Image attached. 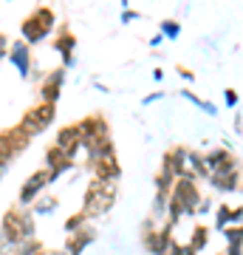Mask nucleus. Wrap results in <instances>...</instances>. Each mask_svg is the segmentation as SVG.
Here are the masks:
<instances>
[{"label":"nucleus","mask_w":243,"mask_h":255,"mask_svg":"<svg viewBox=\"0 0 243 255\" xmlns=\"http://www.w3.org/2000/svg\"><path fill=\"white\" fill-rule=\"evenodd\" d=\"M34 210L31 207H11L3 213V250L9 253V250H14L17 253L20 247L26 244V241H31L34 236ZM11 255V253H9Z\"/></svg>","instance_id":"obj_1"},{"label":"nucleus","mask_w":243,"mask_h":255,"mask_svg":"<svg viewBox=\"0 0 243 255\" xmlns=\"http://www.w3.org/2000/svg\"><path fill=\"white\" fill-rule=\"evenodd\" d=\"M201 201H204V196H201V190H198V179L192 173L178 179L175 187H172V196H170L167 221H170L172 227H178V221L184 219V216H198Z\"/></svg>","instance_id":"obj_2"},{"label":"nucleus","mask_w":243,"mask_h":255,"mask_svg":"<svg viewBox=\"0 0 243 255\" xmlns=\"http://www.w3.org/2000/svg\"><path fill=\"white\" fill-rule=\"evenodd\" d=\"M113 204H116V184L90 179L88 190H85V199H82V213L88 219H99V216H108Z\"/></svg>","instance_id":"obj_3"},{"label":"nucleus","mask_w":243,"mask_h":255,"mask_svg":"<svg viewBox=\"0 0 243 255\" xmlns=\"http://www.w3.org/2000/svg\"><path fill=\"white\" fill-rule=\"evenodd\" d=\"M54 26H57L54 11L48 9V6H37V9L20 23V40H26L28 46H37V43H43L45 37L54 31Z\"/></svg>","instance_id":"obj_4"},{"label":"nucleus","mask_w":243,"mask_h":255,"mask_svg":"<svg viewBox=\"0 0 243 255\" xmlns=\"http://www.w3.org/2000/svg\"><path fill=\"white\" fill-rule=\"evenodd\" d=\"M31 139L34 136H31L23 125H14V128H6V130H3V136H0V173L3 176L9 173L11 159L17 153H23Z\"/></svg>","instance_id":"obj_5"},{"label":"nucleus","mask_w":243,"mask_h":255,"mask_svg":"<svg viewBox=\"0 0 243 255\" xmlns=\"http://www.w3.org/2000/svg\"><path fill=\"white\" fill-rule=\"evenodd\" d=\"M48 184H54V182H51V173H48L45 167L34 170V173H31V176L26 179V182H23V187H20V193H17V204H20V207H34V201L45 196Z\"/></svg>","instance_id":"obj_6"},{"label":"nucleus","mask_w":243,"mask_h":255,"mask_svg":"<svg viewBox=\"0 0 243 255\" xmlns=\"http://www.w3.org/2000/svg\"><path fill=\"white\" fill-rule=\"evenodd\" d=\"M54 114H57V105H45V102H37L34 108H28L20 119V125L26 128L31 136H40L45 128L54 122Z\"/></svg>","instance_id":"obj_7"},{"label":"nucleus","mask_w":243,"mask_h":255,"mask_svg":"<svg viewBox=\"0 0 243 255\" xmlns=\"http://www.w3.org/2000/svg\"><path fill=\"white\" fill-rule=\"evenodd\" d=\"M209 184H212V190H218V193L241 190V159L232 162L229 167H224V170H215V173L209 176Z\"/></svg>","instance_id":"obj_8"},{"label":"nucleus","mask_w":243,"mask_h":255,"mask_svg":"<svg viewBox=\"0 0 243 255\" xmlns=\"http://www.w3.org/2000/svg\"><path fill=\"white\" fill-rule=\"evenodd\" d=\"M60 150H65V153L71 156L74 162H77V156H80V150H85V136H82L80 125H65L57 130V142H54Z\"/></svg>","instance_id":"obj_9"},{"label":"nucleus","mask_w":243,"mask_h":255,"mask_svg":"<svg viewBox=\"0 0 243 255\" xmlns=\"http://www.w3.org/2000/svg\"><path fill=\"white\" fill-rule=\"evenodd\" d=\"M6 60L11 63V68L23 77V80H31V46H28L26 40H14L9 48V54Z\"/></svg>","instance_id":"obj_10"},{"label":"nucleus","mask_w":243,"mask_h":255,"mask_svg":"<svg viewBox=\"0 0 243 255\" xmlns=\"http://www.w3.org/2000/svg\"><path fill=\"white\" fill-rule=\"evenodd\" d=\"M74 159L65 150H60L57 145H51L48 150H45V170L51 173V182H60L68 170H74Z\"/></svg>","instance_id":"obj_11"},{"label":"nucleus","mask_w":243,"mask_h":255,"mask_svg":"<svg viewBox=\"0 0 243 255\" xmlns=\"http://www.w3.org/2000/svg\"><path fill=\"white\" fill-rule=\"evenodd\" d=\"M162 170H170L175 179H184V176H189V150L187 147H170L167 153H164L162 159Z\"/></svg>","instance_id":"obj_12"},{"label":"nucleus","mask_w":243,"mask_h":255,"mask_svg":"<svg viewBox=\"0 0 243 255\" xmlns=\"http://www.w3.org/2000/svg\"><path fill=\"white\" fill-rule=\"evenodd\" d=\"M63 82H65V68H54L48 71L40 82V102L45 105H57L60 102V91H63Z\"/></svg>","instance_id":"obj_13"},{"label":"nucleus","mask_w":243,"mask_h":255,"mask_svg":"<svg viewBox=\"0 0 243 255\" xmlns=\"http://www.w3.org/2000/svg\"><path fill=\"white\" fill-rule=\"evenodd\" d=\"M74 48H77V37H74L71 28H57V37H54V51L63 57V68H74L77 65V54H74Z\"/></svg>","instance_id":"obj_14"},{"label":"nucleus","mask_w":243,"mask_h":255,"mask_svg":"<svg viewBox=\"0 0 243 255\" xmlns=\"http://www.w3.org/2000/svg\"><path fill=\"white\" fill-rule=\"evenodd\" d=\"M82 130V136H85V142H93V139H105L110 136V128H108V119L102 117V114H90V117H85L82 122H77Z\"/></svg>","instance_id":"obj_15"},{"label":"nucleus","mask_w":243,"mask_h":255,"mask_svg":"<svg viewBox=\"0 0 243 255\" xmlns=\"http://www.w3.org/2000/svg\"><path fill=\"white\" fill-rule=\"evenodd\" d=\"M85 156H88V164L93 162H105V159H116V147H113V139H93V142H85Z\"/></svg>","instance_id":"obj_16"},{"label":"nucleus","mask_w":243,"mask_h":255,"mask_svg":"<svg viewBox=\"0 0 243 255\" xmlns=\"http://www.w3.org/2000/svg\"><path fill=\"white\" fill-rule=\"evenodd\" d=\"M93 241H96V230L90 227H85V230H80V233H74V236H68V241H65V253L68 255H82L85 253V250H88L90 244H93Z\"/></svg>","instance_id":"obj_17"},{"label":"nucleus","mask_w":243,"mask_h":255,"mask_svg":"<svg viewBox=\"0 0 243 255\" xmlns=\"http://www.w3.org/2000/svg\"><path fill=\"white\" fill-rule=\"evenodd\" d=\"M90 170H93V179L96 182H113L116 184L122 179V164L116 159H105V162H93L90 164Z\"/></svg>","instance_id":"obj_18"},{"label":"nucleus","mask_w":243,"mask_h":255,"mask_svg":"<svg viewBox=\"0 0 243 255\" xmlns=\"http://www.w3.org/2000/svg\"><path fill=\"white\" fill-rule=\"evenodd\" d=\"M204 159H207L209 173H215V170H224V167H229L232 162H238V156H235L229 147H212V150H207V153H204Z\"/></svg>","instance_id":"obj_19"},{"label":"nucleus","mask_w":243,"mask_h":255,"mask_svg":"<svg viewBox=\"0 0 243 255\" xmlns=\"http://www.w3.org/2000/svg\"><path fill=\"white\" fill-rule=\"evenodd\" d=\"M178 97H181V100H187V102H192V105H195V108H201L207 117H218V105L212 100H201L198 94H192L189 88H181Z\"/></svg>","instance_id":"obj_20"},{"label":"nucleus","mask_w":243,"mask_h":255,"mask_svg":"<svg viewBox=\"0 0 243 255\" xmlns=\"http://www.w3.org/2000/svg\"><path fill=\"white\" fill-rule=\"evenodd\" d=\"M189 173L195 176V179H209V167H207V159H204V153H198V150H189Z\"/></svg>","instance_id":"obj_21"},{"label":"nucleus","mask_w":243,"mask_h":255,"mask_svg":"<svg viewBox=\"0 0 243 255\" xmlns=\"http://www.w3.org/2000/svg\"><path fill=\"white\" fill-rule=\"evenodd\" d=\"M187 244L192 247L195 253H201V250L209 244V227H207V224H195V227H192V236H189Z\"/></svg>","instance_id":"obj_22"},{"label":"nucleus","mask_w":243,"mask_h":255,"mask_svg":"<svg viewBox=\"0 0 243 255\" xmlns=\"http://www.w3.org/2000/svg\"><path fill=\"white\" fill-rule=\"evenodd\" d=\"M60 207V199L57 196H51V193H45L43 199H37L34 201V216H48V213H54V210Z\"/></svg>","instance_id":"obj_23"},{"label":"nucleus","mask_w":243,"mask_h":255,"mask_svg":"<svg viewBox=\"0 0 243 255\" xmlns=\"http://www.w3.org/2000/svg\"><path fill=\"white\" fill-rule=\"evenodd\" d=\"M159 31H162L164 34V40H178L181 37V23L178 20H162V23H159Z\"/></svg>","instance_id":"obj_24"},{"label":"nucleus","mask_w":243,"mask_h":255,"mask_svg":"<svg viewBox=\"0 0 243 255\" xmlns=\"http://www.w3.org/2000/svg\"><path fill=\"white\" fill-rule=\"evenodd\" d=\"M88 227V216H85V213H74L71 219L65 221V233H68V236H74V233H80V230H85Z\"/></svg>","instance_id":"obj_25"},{"label":"nucleus","mask_w":243,"mask_h":255,"mask_svg":"<svg viewBox=\"0 0 243 255\" xmlns=\"http://www.w3.org/2000/svg\"><path fill=\"white\" fill-rule=\"evenodd\" d=\"M45 250H43V244L37 241V238H31V241H26V244L20 247L17 253H11V255H43Z\"/></svg>","instance_id":"obj_26"},{"label":"nucleus","mask_w":243,"mask_h":255,"mask_svg":"<svg viewBox=\"0 0 243 255\" xmlns=\"http://www.w3.org/2000/svg\"><path fill=\"white\" fill-rule=\"evenodd\" d=\"M224 238H226V244H243V224L241 227H229L224 233Z\"/></svg>","instance_id":"obj_27"},{"label":"nucleus","mask_w":243,"mask_h":255,"mask_svg":"<svg viewBox=\"0 0 243 255\" xmlns=\"http://www.w3.org/2000/svg\"><path fill=\"white\" fill-rule=\"evenodd\" d=\"M144 14L142 11H136V9H122V26H130V23H139Z\"/></svg>","instance_id":"obj_28"},{"label":"nucleus","mask_w":243,"mask_h":255,"mask_svg":"<svg viewBox=\"0 0 243 255\" xmlns=\"http://www.w3.org/2000/svg\"><path fill=\"white\" fill-rule=\"evenodd\" d=\"M238 102H241V94L235 91V88H226V91H224V105L235 111V108H238Z\"/></svg>","instance_id":"obj_29"},{"label":"nucleus","mask_w":243,"mask_h":255,"mask_svg":"<svg viewBox=\"0 0 243 255\" xmlns=\"http://www.w3.org/2000/svg\"><path fill=\"white\" fill-rule=\"evenodd\" d=\"M170 255H198V253H195V250H192L189 244H178V241H172Z\"/></svg>","instance_id":"obj_30"},{"label":"nucleus","mask_w":243,"mask_h":255,"mask_svg":"<svg viewBox=\"0 0 243 255\" xmlns=\"http://www.w3.org/2000/svg\"><path fill=\"white\" fill-rule=\"evenodd\" d=\"M243 224V204H232V227Z\"/></svg>","instance_id":"obj_31"},{"label":"nucleus","mask_w":243,"mask_h":255,"mask_svg":"<svg viewBox=\"0 0 243 255\" xmlns=\"http://www.w3.org/2000/svg\"><path fill=\"white\" fill-rule=\"evenodd\" d=\"M175 71H178V77L184 82H195V71H189L187 65H175Z\"/></svg>","instance_id":"obj_32"},{"label":"nucleus","mask_w":243,"mask_h":255,"mask_svg":"<svg viewBox=\"0 0 243 255\" xmlns=\"http://www.w3.org/2000/svg\"><path fill=\"white\" fill-rule=\"evenodd\" d=\"M167 94L164 91H153V94H147V97H142V105H153V102H162Z\"/></svg>","instance_id":"obj_33"},{"label":"nucleus","mask_w":243,"mask_h":255,"mask_svg":"<svg viewBox=\"0 0 243 255\" xmlns=\"http://www.w3.org/2000/svg\"><path fill=\"white\" fill-rule=\"evenodd\" d=\"M224 255H243V244H226Z\"/></svg>","instance_id":"obj_34"},{"label":"nucleus","mask_w":243,"mask_h":255,"mask_svg":"<svg viewBox=\"0 0 243 255\" xmlns=\"http://www.w3.org/2000/svg\"><path fill=\"white\" fill-rule=\"evenodd\" d=\"M162 43H164V34H162V31H159V34H153V37H150V48H159V46H162Z\"/></svg>","instance_id":"obj_35"},{"label":"nucleus","mask_w":243,"mask_h":255,"mask_svg":"<svg viewBox=\"0 0 243 255\" xmlns=\"http://www.w3.org/2000/svg\"><path fill=\"white\" fill-rule=\"evenodd\" d=\"M209 210H212V201H209V199H204V201H201V207H198V216H207Z\"/></svg>","instance_id":"obj_36"},{"label":"nucleus","mask_w":243,"mask_h":255,"mask_svg":"<svg viewBox=\"0 0 243 255\" xmlns=\"http://www.w3.org/2000/svg\"><path fill=\"white\" fill-rule=\"evenodd\" d=\"M93 88H96V91H102V94H108V85H105L102 80H93Z\"/></svg>","instance_id":"obj_37"},{"label":"nucleus","mask_w":243,"mask_h":255,"mask_svg":"<svg viewBox=\"0 0 243 255\" xmlns=\"http://www.w3.org/2000/svg\"><path fill=\"white\" fill-rule=\"evenodd\" d=\"M235 130H238V133H243V119H241V114H235Z\"/></svg>","instance_id":"obj_38"},{"label":"nucleus","mask_w":243,"mask_h":255,"mask_svg":"<svg viewBox=\"0 0 243 255\" xmlns=\"http://www.w3.org/2000/svg\"><path fill=\"white\" fill-rule=\"evenodd\" d=\"M153 80H156V82L164 80V68H153Z\"/></svg>","instance_id":"obj_39"},{"label":"nucleus","mask_w":243,"mask_h":255,"mask_svg":"<svg viewBox=\"0 0 243 255\" xmlns=\"http://www.w3.org/2000/svg\"><path fill=\"white\" fill-rule=\"evenodd\" d=\"M48 255H68V253H65V250H51Z\"/></svg>","instance_id":"obj_40"},{"label":"nucleus","mask_w":243,"mask_h":255,"mask_svg":"<svg viewBox=\"0 0 243 255\" xmlns=\"http://www.w3.org/2000/svg\"><path fill=\"white\" fill-rule=\"evenodd\" d=\"M43 255H48V253H43Z\"/></svg>","instance_id":"obj_41"}]
</instances>
